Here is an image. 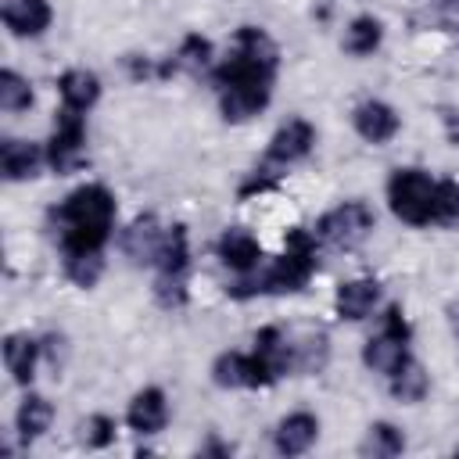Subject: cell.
Listing matches in <instances>:
<instances>
[{
  "mask_svg": "<svg viewBox=\"0 0 459 459\" xmlns=\"http://www.w3.org/2000/svg\"><path fill=\"white\" fill-rule=\"evenodd\" d=\"M4 25L14 36H39L50 25V4L47 0H7Z\"/></svg>",
  "mask_w": 459,
  "mask_h": 459,
  "instance_id": "12",
  "label": "cell"
},
{
  "mask_svg": "<svg viewBox=\"0 0 459 459\" xmlns=\"http://www.w3.org/2000/svg\"><path fill=\"white\" fill-rule=\"evenodd\" d=\"M219 258L237 273H251L262 265V247L247 230H226L219 237Z\"/></svg>",
  "mask_w": 459,
  "mask_h": 459,
  "instance_id": "13",
  "label": "cell"
},
{
  "mask_svg": "<svg viewBox=\"0 0 459 459\" xmlns=\"http://www.w3.org/2000/svg\"><path fill=\"white\" fill-rule=\"evenodd\" d=\"M290 355H294V373H316L326 362V337L319 330H301V337L290 333Z\"/></svg>",
  "mask_w": 459,
  "mask_h": 459,
  "instance_id": "21",
  "label": "cell"
},
{
  "mask_svg": "<svg viewBox=\"0 0 459 459\" xmlns=\"http://www.w3.org/2000/svg\"><path fill=\"white\" fill-rule=\"evenodd\" d=\"M57 90H61L65 108L82 111V115H86V111L97 104V97H100V82H97V75L86 72V68H68V72L57 79Z\"/></svg>",
  "mask_w": 459,
  "mask_h": 459,
  "instance_id": "15",
  "label": "cell"
},
{
  "mask_svg": "<svg viewBox=\"0 0 459 459\" xmlns=\"http://www.w3.org/2000/svg\"><path fill=\"white\" fill-rule=\"evenodd\" d=\"M380 298L377 280H348L337 287V312L344 319H366Z\"/></svg>",
  "mask_w": 459,
  "mask_h": 459,
  "instance_id": "18",
  "label": "cell"
},
{
  "mask_svg": "<svg viewBox=\"0 0 459 459\" xmlns=\"http://www.w3.org/2000/svg\"><path fill=\"white\" fill-rule=\"evenodd\" d=\"M319 434V420L312 412H294L276 427V452L280 455H301Z\"/></svg>",
  "mask_w": 459,
  "mask_h": 459,
  "instance_id": "16",
  "label": "cell"
},
{
  "mask_svg": "<svg viewBox=\"0 0 459 459\" xmlns=\"http://www.w3.org/2000/svg\"><path fill=\"white\" fill-rule=\"evenodd\" d=\"M65 273L79 283V287H93L104 273V258L100 251H79V255H65Z\"/></svg>",
  "mask_w": 459,
  "mask_h": 459,
  "instance_id": "28",
  "label": "cell"
},
{
  "mask_svg": "<svg viewBox=\"0 0 459 459\" xmlns=\"http://www.w3.org/2000/svg\"><path fill=\"white\" fill-rule=\"evenodd\" d=\"M402 448H405V437H402V430L391 427V423H373L369 434H366V441H362V452H366V455H377V459L398 455Z\"/></svg>",
  "mask_w": 459,
  "mask_h": 459,
  "instance_id": "26",
  "label": "cell"
},
{
  "mask_svg": "<svg viewBox=\"0 0 459 459\" xmlns=\"http://www.w3.org/2000/svg\"><path fill=\"white\" fill-rule=\"evenodd\" d=\"M82 158H86V122H82V111L61 108L54 136L47 143V161L54 165V172H72V169L82 165Z\"/></svg>",
  "mask_w": 459,
  "mask_h": 459,
  "instance_id": "6",
  "label": "cell"
},
{
  "mask_svg": "<svg viewBox=\"0 0 459 459\" xmlns=\"http://www.w3.org/2000/svg\"><path fill=\"white\" fill-rule=\"evenodd\" d=\"M43 161V151L29 140H4L0 143V169H4V179H25V176H36Z\"/></svg>",
  "mask_w": 459,
  "mask_h": 459,
  "instance_id": "17",
  "label": "cell"
},
{
  "mask_svg": "<svg viewBox=\"0 0 459 459\" xmlns=\"http://www.w3.org/2000/svg\"><path fill=\"white\" fill-rule=\"evenodd\" d=\"M165 233H169V230H161L154 215H140V219L122 233V251H126V258L136 262V265H154L158 255H161Z\"/></svg>",
  "mask_w": 459,
  "mask_h": 459,
  "instance_id": "8",
  "label": "cell"
},
{
  "mask_svg": "<svg viewBox=\"0 0 459 459\" xmlns=\"http://www.w3.org/2000/svg\"><path fill=\"white\" fill-rule=\"evenodd\" d=\"M312 273H316V237L298 226V230L287 233V251H283L273 265L244 273V280L233 283L230 294H233V298H251V294H287V290H301Z\"/></svg>",
  "mask_w": 459,
  "mask_h": 459,
  "instance_id": "3",
  "label": "cell"
},
{
  "mask_svg": "<svg viewBox=\"0 0 459 459\" xmlns=\"http://www.w3.org/2000/svg\"><path fill=\"white\" fill-rule=\"evenodd\" d=\"M452 326H455V333H459V312H455V319H452Z\"/></svg>",
  "mask_w": 459,
  "mask_h": 459,
  "instance_id": "32",
  "label": "cell"
},
{
  "mask_svg": "<svg viewBox=\"0 0 459 459\" xmlns=\"http://www.w3.org/2000/svg\"><path fill=\"white\" fill-rule=\"evenodd\" d=\"M29 104H32V86H29V79H22L18 72L4 68V72H0V108H4V111H22V108H29Z\"/></svg>",
  "mask_w": 459,
  "mask_h": 459,
  "instance_id": "27",
  "label": "cell"
},
{
  "mask_svg": "<svg viewBox=\"0 0 459 459\" xmlns=\"http://www.w3.org/2000/svg\"><path fill=\"white\" fill-rule=\"evenodd\" d=\"M276 61H280L276 43L262 29H255V25L237 29L230 57L212 75L215 79V90H219L222 115L230 122H244V118L258 115L269 104Z\"/></svg>",
  "mask_w": 459,
  "mask_h": 459,
  "instance_id": "1",
  "label": "cell"
},
{
  "mask_svg": "<svg viewBox=\"0 0 459 459\" xmlns=\"http://www.w3.org/2000/svg\"><path fill=\"white\" fill-rule=\"evenodd\" d=\"M441 4H445V7H455V4H459V0H441Z\"/></svg>",
  "mask_w": 459,
  "mask_h": 459,
  "instance_id": "31",
  "label": "cell"
},
{
  "mask_svg": "<svg viewBox=\"0 0 459 459\" xmlns=\"http://www.w3.org/2000/svg\"><path fill=\"white\" fill-rule=\"evenodd\" d=\"M434 222H437V226H452V222H459V183H455V179H437Z\"/></svg>",
  "mask_w": 459,
  "mask_h": 459,
  "instance_id": "29",
  "label": "cell"
},
{
  "mask_svg": "<svg viewBox=\"0 0 459 459\" xmlns=\"http://www.w3.org/2000/svg\"><path fill=\"white\" fill-rule=\"evenodd\" d=\"M39 348H43V344H36L29 333H11V337L4 341V362H7V369H11V377H14L18 384H29V380H32Z\"/></svg>",
  "mask_w": 459,
  "mask_h": 459,
  "instance_id": "19",
  "label": "cell"
},
{
  "mask_svg": "<svg viewBox=\"0 0 459 459\" xmlns=\"http://www.w3.org/2000/svg\"><path fill=\"white\" fill-rule=\"evenodd\" d=\"M355 129H359V136L369 140V143H387V140L398 133V115H394V108L384 104V100H362V104L355 108Z\"/></svg>",
  "mask_w": 459,
  "mask_h": 459,
  "instance_id": "11",
  "label": "cell"
},
{
  "mask_svg": "<svg viewBox=\"0 0 459 459\" xmlns=\"http://www.w3.org/2000/svg\"><path fill=\"white\" fill-rule=\"evenodd\" d=\"M373 230V212L362 201H344L316 222V237L330 247H355Z\"/></svg>",
  "mask_w": 459,
  "mask_h": 459,
  "instance_id": "5",
  "label": "cell"
},
{
  "mask_svg": "<svg viewBox=\"0 0 459 459\" xmlns=\"http://www.w3.org/2000/svg\"><path fill=\"white\" fill-rule=\"evenodd\" d=\"M79 430H82L79 437H82L86 448H104V445L115 441V420L111 416H90V420H82Z\"/></svg>",
  "mask_w": 459,
  "mask_h": 459,
  "instance_id": "30",
  "label": "cell"
},
{
  "mask_svg": "<svg viewBox=\"0 0 459 459\" xmlns=\"http://www.w3.org/2000/svg\"><path fill=\"white\" fill-rule=\"evenodd\" d=\"M409 337L405 333H394V330H380L377 337H369L366 341V348H362V362L369 366V369H377V373H394L405 359H409Z\"/></svg>",
  "mask_w": 459,
  "mask_h": 459,
  "instance_id": "10",
  "label": "cell"
},
{
  "mask_svg": "<svg viewBox=\"0 0 459 459\" xmlns=\"http://www.w3.org/2000/svg\"><path fill=\"white\" fill-rule=\"evenodd\" d=\"M380 36H384V29H380V22L377 18H369V14H362V18H355L351 25H348V32H344V50L348 54H373L377 47H380Z\"/></svg>",
  "mask_w": 459,
  "mask_h": 459,
  "instance_id": "25",
  "label": "cell"
},
{
  "mask_svg": "<svg viewBox=\"0 0 459 459\" xmlns=\"http://www.w3.org/2000/svg\"><path fill=\"white\" fill-rule=\"evenodd\" d=\"M50 420H54V409H50V402L39 398V394L22 398V405H18V412H14V427H18V434H22L25 441L39 437V434L50 427Z\"/></svg>",
  "mask_w": 459,
  "mask_h": 459,
  "instance_id": "22",
  "label": "cell"
},
{
  "mask_svg": "<svg viewBox=\"0 0 459 459\" xmlns=\"http://www.w3.org/2000/svg\"><path fill=\"white\" fill-rule=\"evenodd\" d=\"M158 276H172V280H186V265H190V247H186V230L183 226H169L161 255H158Z\"/></svg>",
  "mask_w": 459,
  "mask_h": 459,
  "instance_id": "20",
  "label": "cell"
},
{
  "mask_svg": "<svg viewBox=\"0 0 459 459\" xmlns=\"http://www.w3.org/2000/svg\"><path fill=\"white\" fill-rule=\"evenodd\" d=\"M434 197H437V179H430L420 169H398L387 179L391 212L409 226H430L434 222Z\"/></svg>",
  "mask_w": 459,
  "mask_h": 459,
  "instance_id": "4",
  "label": "cell"
},
{
  "mask_svg": "<svg viewBox=\"0 0 459 459\" xmlns=\"http://www.w3.org/2000/svg\"><path fill=\"white\" fill-rule=\"evenodd\" d=\"M212 377L219 387H265L276 380V373L269 369V362L258 351H226L215 359Z\"/></svg>",
  "mask_w": 459,
  "mask_h": 459,
  "instance_id": "7",
  "label": "cell"
},
{
  "mask_svg": "<svg viewBox=\"0 0 459 459\" xmlns=\"http://www.w3.org/2000/svg\"><path fill=\"white\" fill-rule=\"evenodd\" d=\"M391 391H394V398H402V402H420V398L427 394V373H423V366H420L412 355L391 373Z\"/></svg>",
  "mask_w": 459,
  "mask_h": 459,
  "instance_id": "24",
  "label": "cell"
},
{
  "mask_svg": "<svg viewBox=\"0 0 459 459\" xmlns=\"http://www.w3.org/2000/svg\"><path fill=\"white\" fill-rule=\"evenodd\" d=\"M312 143H316V129L305 122V118H290L287 126H280L276 129V136L269 140V158L265 161H273V165H290V161H301L308 151H312Z\"/></svg>",
  "mask_w": 459,
  "mask_h": 459,
  "instance_id": "9",
  "label": "cell"
},
{
  "mask_svg": "<svg viewBox=\"0 0 459 459\" xmlns=\"http://www.w3.org/2000/svg\"><path fill=\"white\" fill-rule=\"evenodd\" d=\"M208 61H212V43H208L204 36H186L183 47L176 50V57H169V61L158 68V75H169V72H176V68L201 72V68H208Z\"/></svg>",
  "mask_w": 459,
  "mask_h": 459,
  "instance_id": "23",
  "label": "cell"
},
{
  "mask_svg": "<svg viewBox=\"0 0 459 459\" xmlns=\"http://www.w3.org/2000/svg\"><path fill=\"white\" fill-rule=\"evenodd\" d=\"M129 427L140 430V434H158L169 420V405H165V394L158 387H147L140 391L133 402H129V412H126Z\"/></svg>",
  "mask_w": 459,
  "mask_h": 459,
  "instance_id": "14",
  "label": "cell"
},
{
  "mask_svg": "<svg viewBox=\"0 0 459 459\" xmlns=\"http://www.w3.org/2000/svg\"><path fill=\"white\" fill-rule=\"evenodd\" d=\"M54 233L65 255H79V251H100L104 240L111 237V222H115V197L108 194V186L100 183H86L79 190H72L54 212Z\"/></svg>",
  "mask_w": 459,
  "mask_h": 459,
  "instance_id": "2",
  "label": "cell"
}]
</instances>
